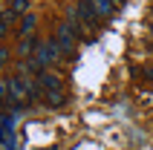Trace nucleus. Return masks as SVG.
I'll return each instance as SVG.
<instances>
[{
	"mask_svg": "<svg viewBox=\"0 0 153 150\" xmlns=\"http://www.w3.org/2000/svg\"><path fill=\"white\" fill-rule=\"evenodd\" d=\"M52 41L58 43L61 52H69L72 46H75V32H72V26H69V23L55 26V38H52Z\"/></svg>",
	"mask_w": 153,
	"mask_h": 150,
	"instance_id": "2",
	"label": "nucleus"
},
{
	"mask_svg": "<svg viewBox=\"0 0 153 150\" xmlns=\"http://www.w3.org/2000/svg\"><path fill=\"white\" fill-rule=\"evenodd\" d=\"M23 12H29V0H12L9 17H12V15H23Z\"/></svg>",
	"mask_w": 153,
	"mask_h": 150,
	"instance_id": "7",
	"label": "nucleus"
},
{
	"mask_svg": "<svg viewBox=\"0 0 153 150\" xmlns=\"http://www.w3.org/2000/svg\"><path fill=\"white\" fill-rule=\"evenodd\" d=\"M35 46H38V41H35V38H26V41L20 43V55H32V52H38Z\"/></svg>",
	"mask_w": 153,
	"mask_h": 150,
	"instance_id": "8",
	"label": "nucleus"
},
{
	"mask_svg": "<svg viewBox=\"0 0 153 150\" xmlns=\"http://www.w3.org/2000/svg\"><path fill=\"white\" fill-rule=\"evenodd\" d=\"M41 87L43 92H61V78L55 72H41Z\"/></svg>",
	"mask_w": 153,
	"mask_h": 150,
	"instance_id": "4",
	"label": "nucleus"
},
{
	"mask_svg": "<svg viewBox=\"0 0 153 150\" xmlns=\"http://www.w3.org/2000/svg\"><path fill=\"white\" fill-rule=\"evenodd\" d=\"M90 6H93V12H95V17H107V15H113V0H90Z\"/></svg>",
	"mask_w": 153,
	"mask_h": 150,
	"instance_id": "5",
	"label": "nucleus"
},
{
	"mask_svg": "<svg viewBox=\"0 0 153 150\" xmlns=\"http://www.w3.org/2000/svg\"><path fill=\"white\" fill-rule=\"evenodd\" d=\"M6 61H9V52H6V49H0V67H3Z\"/></svg>",
	"mask_w": 153,
	"mask_h": 150,
	"instance_id": "10",
	"label": "nucleus"
},
{
	"mask_svg": "<svg viewBox=\"0 0 153 150\" xmlns=\"http://www.w3.org/2000/svg\"><path fill=\"white\" fill-rule=\"evenodd\" d=\"M58 58H61V49H58V43H55V41L41 43V46H38V52H35V61H38L41 67H52Z\"/></svg>",
	"mask_w": 153,
	"mask_h": 150,
	"instance_id": "1",
	"label": "nucleus"
},
{
	"mask_svg": "<svg viewBox=\"0 0 153 150\" xmlns=\"http://www.w3.org/2000/svg\"><path fill=\"white\" fill-rule=\"evenodd\" d=\"M46 104L49 107H61L64 104V92H46Z\"/></svg>",
	"mask_w": 153,
	"mask_h": 150,
	"instance_id": "9",
	"label": "nucleus"
},
{
	"mask_svg": "<svg viewBox=\"0 0 153 150\" xmlns=\"http://www.w3.org/2000/svg\"><path fill=\"white\" fill-rule=\"evenodd\" d=\"M150 35H153V26H150Z\"/></svg>",
	"mask_w": 153,
	"mask_h": 150,
	"instance_id": "12",
	"label": "nucleus"
},
{
	"mask_svg": "<svg viewBox=\"0 0 153 150\" xmlns=\"http://www.w3.org/2000/svg\"><path fill=\"white\" fill-rule=\"evenodd\" d=\"M78 20H81L87 29L98 20V17H95V12H93V6H90V0H81V3H78Z\"/></svg>",
	"mask_w": 153,
	"mask_h": 150,
	"instance_id": "3",
	"label": "nucleus"
},
{
	"mask_svg": "<svg viewBox=\"0 0 153 150\" xmlns=\"http://www.w3.org/2000/svg\"><path fill=\"white\" fill-rule=\"evenodd\" d=\"M35 15H26L23 17V23H20V35H26V38H32V32H35Z\"/></svg>",
	"mask_w": 153,
	"mask_h": 150,
	"instance_id": "6",
	"label": "nucleus"
},
{
	"mask_svg": "<svg viewBox=\"0 0 153 150\" xmlns=\"http://www.w3.org/2000/svg\"><path fill=\"white\" fill-rule=\"evenodd\" d=\"M3 35H6V26H0V38H3Z\"/></svg>",
	"mask_w": 153,
	"mask_h": 150,
	"instance_id": "11",
	"label": "nucleus"
}]
</instances>
